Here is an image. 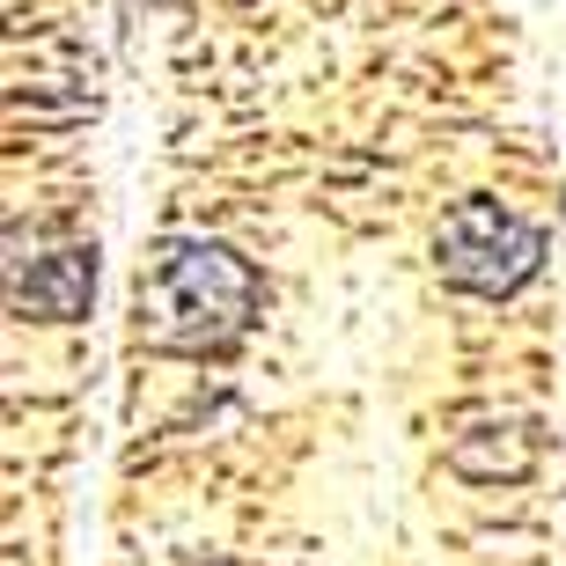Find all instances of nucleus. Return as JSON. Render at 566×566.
Masks as SVG:
<instances>
[{"instance_id": "2", "label": "nucleus", "mask_w": 566, "mask_h": 566, "mask_svg": "<svg viewBox=\"0 0 566 566\" xmlns=\"http://www.w3.org/2000/svg\"><path fill=\"white\" fill-rule=\"evenodd\" d=\"M545 251H552V235L530 213H515L507 199H485V191L441 207L434 221V273L441 287L471 294V302H515L545 273Z\"/></svg>"}, {"instance_id": "1", "label": "nucleus", "mask_w": 566, "mask_h": 566, "mask_svg": "<svg viewBox=\"0 0 566 566\" xmlns=\"http://www.w3.org/2000/svg\"><path fill=\"white\" fill-rule=\"evenodd\" d=\"M258 302H265V273L243 251L213 243V235H169L140 265L133 316H140L147 354L207 360V354H229L235 338L251 332Z\"/></svg>"}, {"instance_id": "3", "label": "nucleus", "mask_w": 566, "mask_h": 566, "mask_svg": "<svg viewBox=\"0 0 566 566\" xmlns=\"http://www.w3.org/2000/svg\"><path fill=\"white\" fill-rule=\"evenodd\" d=\"M96 280H104L96 243H60V251L15 258L8 302H15V316H30V324H82L88 302H96Z\"/></svg>"}]
</instances>
